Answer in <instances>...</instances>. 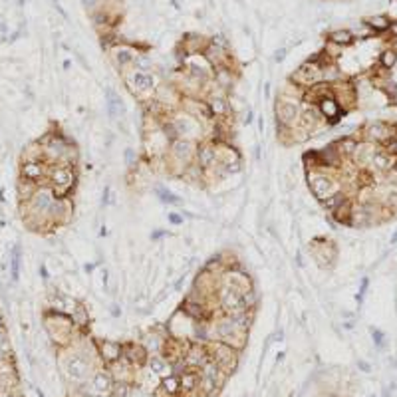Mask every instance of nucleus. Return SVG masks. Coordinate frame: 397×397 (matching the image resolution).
Listing matches in <instances>:
<instances>
[{
    "label": "nucleus",
    "instance_id": "1",
    "mask_svg": "<svg viewBox=\"0 0 397 397\" xmlns=\"http://www.w3.org/2000/svg\"><path fill=\"white\" fill-rule=\"evenodd\" d=\"M42 328L46 332L48 341L52 343L56 350H66L70 347L82 332L74 326L68 314L52 312V310H42Z\"/></svg>",
    "mask_w": 397,
    "mask_h": 397
},
{
    "label": "nucleus",
    "instance_id": "2",
    "mask_svg": "<svg viewBox=\"0 0 397 397\" xmlns=\"http://www.w3.org/2000/svg\"><path fill=\"white\" fill-rule=\"evenodd\" d=\"M306 175V183L308 189L312 193V197L316 201H324L330 195H334L336 191L343 189L341 183V175L340 171H330V169H312V171H304Z\"/></svg>",
    "mask_w": 397,
    "mask_h": 397
},
{
    "label": "nucleus",
    "instance_id": "3",
    "mask_svg": "<svg viewBox=\"0 0 397 397\" xmlns=\"http://www.w3.org/2000/svg\"><path fill=\"white\" fill-rule=\"evenodd\" d=\"M119 76H121V80H123L125 89H127L135 99H139L141 104L147 102V99H151V97L155 95L157 85L161 84V82L155 78L153 72H139V70H133V68L121 72Z\"/></svg>",
    "mask_w": 397,
    "mask_h": 397
},
{
    "label": "nucleus",
    "instance_id": "4",
    "mask_svg": "<svg viewBox=\"0 0 397 397\" xmlns=\"http://www.w3.org/2000/svg\"><path fill=\"white\" fill-rule=\"evenodd\" d=\"M80 173L72 165H50L48 167V187L56 197H74L78 189Z\"/></svg>",
    "mask_w": 397,
    "mask_h": 397
},
{
    "label": "nucleus",
    "instance_id": "5",
    "mask_svg": "<svg viewBox=\"0 0 397 397\" xmlns=\"http://www.w3.org/2000/svg\"><path fill=\"white\" fill-rule=\"evenodd\" d=\"M308 253L322 270H332L338 262V244L332 238L326 236H316L308 242Z\"/></svg>",
    "mask_w": 397,
    "mask_h": 397
},
{
    "label": "nucleus",
    "instance_id": "6",
    "mask_svg": "<svg viewBox=\"0 0 397 397\" xmlns=\"http://www.w3.org/2000/svg\"><path fill=\"white\" fill-rule=\"evenodd\" d=\"M167 119H169V123H171L177 137L191 139V141H197V143L205 139V129H203L201 121H197L195 117L183 113L181 110H175Z\"/></svg>",
    "mask_w": 397,
    "mask_h": 397
},
{
    "label": "nucleus",
    "instance_id": "7",
    "mask_svg": "<svg viewBox=\"0 0 397 397\" xmlns=\"http://www.w3.org/2000/svg\"><path fill=\"white\" fill-rule=\"evenodd\" d=\"M207 347H209L211 362H215L225 375H230L238 368V356H240V352H236L234 347H230V345H227V343H223L219 340L209 341Z\"/></svg>",
    "mask_w": 397,
    "mask_h": 397
},
{
    "label": "nucleus",
    "instance_id": "8",
    "mask_svg": "<svg viewBox=\"0 0 397 397\" xmlns=\"http://www.w3.org/2000/svg\"><path fill=\"white\" fill-rule=\"evenodd\" d=\"M215 153H217V163L227 171V175H238L242 171V153L238 151V147L228 143V141H215Z\"/></svg>",
    "mask_w": 397,
    "mask_h": 397
},
{
    "label": "nucleus",
    "instance_id": "9",
    "mask_svg": "<svg viewBox=\"0 0 397 397\" xmlns=\"http://www.w3.org/2000/svg\"><path fill=\"white\" fill-rule=\"evenodd\" d=\"M74 219H76L74 197H56L52 211H50V223H52L54 230L74 225Z\"/></svg>",
    "mask_w": 397,
    "mask_h": 397
},
{
    "label": "nucleus",
    "instance_id": "10",
    "mask_svg": "<svg viewBox=\"0 0 397 397\" xmlns=\"http://www.w3.org/2000/svg\"><path fill=\"white\" fill-rule=\"evenodd\" d=\"M139 52H145V50H139L135 44H131V42H123V40L108 50L110 60H112L113 68H115L119 74L125 72V70H129V68L133 66V62H135V58H137Z\"/></svg>",
    "mask_w": 397,
    "mask_h": 397
},
{
    "label": "nucleus",
    "instance_id": "11",
    "mask_svg": "<svg viewBox=\"0 0 397 397\" xmlns=\"http://www.w3.org/2000/svg\"><path fill=\"white\" fill-rule=\"evenodd\" d=\"M290 82H294L296 85H300L302 89H308L312 87L314 84H320L322 82V66L316 64L312 58H308L306 62H302L298 66L290 76H288Z\"/></svg>",
    "mask_w": 397,
    "mask_h": 397
},
{
    "label": "nucleus",
    "instance_id": "12",
    "mask_svg": "<svg viewBox=\"0 0 397 397\" xmlns=\"http://www.w3.org/2000/svg\"><path fill=\"white\" fill-rule=\"evenodd\" d=\"M274 123L286 125V127H294L300 123V102H294V99H284L276 95L274 102Z\"/></svg>",
    "mask_w": 397,
    "mask_h": 397
},
{
    "label": "nucleus",
    "instance_id": "13",
    "mask_svg": "<svg viewBox=\"0 0 397 397\" xmlns=\"http://www.w3.org/2000/svg\"><path fill=\"white\" fill-rule=\"evenodd\" d=\"M217 308H219V314H238L244 308V302H242V294L228 288V286H219V292H217Z\"/></svg>",
    "mask_w": 397,
    "mask_h": 397
},
{
    "label": "nucleus",
    "instance_id": "14",
    "mask_svg": "<svg viewBox=\"0 0 397 397\" xmlns=\"http://www.w3.org/2000/svg\"><path fill=\"white\" fill-rule=\"evenodd\" d=\"M93 345H95V354L99 358L102 366H112L113 362L121 360L123 356V345L117 340L112 338H93Z\"/></svg>",
    "mask_w": 397,
    "mask_h": 397
},
{
    "label": "nucleus",
    "instance_id": "15",
    "mask_svg": "<svg viewBox=\"0 0 397 397\" xmlns=\"http://www.w3.org/2000/svg\"><path fill=\"white\" fill-rule=\"evenodd\" d=\"M360 131H362V141H369V143H375V145H379V147H381L387 139H391V137L397 133L395 125H391V123H387V121H381V119L366 123Z\"/></svg>",
    "mask_w": 397,
    "mask_h": 397
},
{
    "label": "nucleus",
    "instance_id": "16",
    "mask_svg": "<svg viewBox=\"0 0 397 397\" xmlns=\"http://www.w3.org/2000/svg\"><path fill=\"white\" fill-rule=\"evenodd\" d=\"M221 284H223V286H228V288H232V290H236V292H240V294L253 290V288L256 286L253 274L248 272L244 266H240V268H236V270H225V272L221 274Z\"/></svg>",
    "mask_w": 397,
    "mask_h": 397
},
{
    "label": "nucleus",
    "instance_id": "17",
    "mask_svg": "<svg viewBox=\"0 0 397 397\" xmlns=\"http://www.w3.org/2000/svg\"><path fill=\"white\" fill-rule=\"evenodd\" d=\"M316 110L320 112V115H322V119H324V123H326L328 127L338 125V123L347 115V112L341 110V106L338 104V99H336L334 95L322 97L320 102L316 104Z\"/></svg>",
    "mask_w": 397,
    "mask_h": 397
},
{
    "label": "nucleus",
    "instance_id": "18",
    "mask_svg": "<svg viewBox=\"0 0 397 397\" xmlns=\"http://www.w3.org/2000/svg\"><path fill=\"white\" fill-rule=\"evenodd\" d=\"M48 167L50 165L44 161H20L18 163V177L32 181V183H38L40 187L48 185Z\"/></svg>",
    "mask_w": 397,
    "mask_h": 397
},
{
    "label": "nucleus",
    "instance_id": "19",
    "mask_svg": "<svg viewBox=\"0 0 397 397\" xmlns=\"http://www.w3.org/2000/svg\"><path fill=\"white\" fill-rule=\"evenodd\" d=\"M185 364H187V369H201L207 362H211V356H209V347L207 343H201V341H191L187 352H185Z\"/></svg>",
    "mask_w": 397,
    "mask_h": 397
},
{
    "label": "nucleus",
    "instance_id": "20",
    "mask_svg": "<svg viewBox=\"0 0 397 397\" xmlns=\"http://www.w3.org/2000/svg\"><path fill=\"white\" fill-rule=\"evenodd\" d=\"M121 345H123V356L121 358L127 360L135 369L147 366L149 354H147V350L143 347L141 341H137V340H125V341H121Z\"/></svg>",
    "mask_w": 397,
    "mask_h": 397
},
{
    "label": "nucleus",
    "instance_id": "21",
    "mask_svg": "<svg viewBox=\"0 0 397 397\" xmlns=\"http://www.w3.org/2000/svg\"><path fill=\"white\" fill-rule=\"evenodd\" d=\"M377 149H379V145L360 139V143H358V147H356V151H354L350 163H354V167H356L358 171H366V169L369 167V163H371V159H373V155H375Z\"/></svg>",
    "mask_w": 397,
    "mask_h": 397
},
{
    "label": "nucleus",
    "instance_id": "22",
    "mask_svg": "<svg viewBox=\"0 0 397 397\" xmlns=\"http://www.w3.org/2000/svg\"><path fill=\"white\" fill-rule=\"evenodd\" d=\"M195 163L205 171H209L217 163V153H215V141L213 139H203L197 143V153H195Z\"/></svg>",
    "mask_w": 397,
    "mask_h": 397
},
{
    "label": "nucleus",
    "instance_id": "23",
    "mask_svg": "<svg viewBox=\"0 0 397 397\" xmlns=\"http://www.w3.org/2000/svg\"><path fill=\"white\" fill-rule=\"evenodd\" d=\"M104 97H106V113H108V117L112 121L123 119L125 113H127V110H125L123 99L117 95V91L113 87H106V95Z\"/></svg>",
    "mask_w": 397,
    "mask_h": 397
},
{
    "label": "nucleus",
    "instance_id": "24",
    "mask_svg": "<svg viewBox=\"0 0 397 397\" xmlns=\"http://www.w3.org/2000/svg\"><path fill=\"white\" fill-rule=\"evenodd\" d=\"M89 385H91L93 395H110V391H112V387H113V377H112V373L108 371V368H106V369L93 371Z\"/></svg>",
    "mask_w": 397,
    "mask_h": 397
},
{
    "label": "nucleus",
    "instance_id": "25",
    "mask_svg": "<svg viewBox=\"0 0 397 397\" xmlns=\"http://www.w3.org/2000/svg\"><path fill=\"white\" fill-rule=\"evenodd\" d=\"M393 167H395V157L391 153H387L383 147H379L377 151H375V155H373V159H371V163H369V167H368V171L383 175V173H387Z\"/></svg>",
    "mask_w": 397,
    "mask_h": 397
},
{
    "label": "nucleus",
    "instance_id": "26",
    "mask_svg": "<svg viewBox=\"0 0 397 397\" xmlns=\"http://www.w3.org/2000/svg\"><path fill=\"white\" fill-rule=\"evenodd\" d=\"M70 320L74 322V326L78 328V332L87 334V330H89V326H91V314H89V308L80 300L78 306L74 308V312L70 314Z\"/></svg>",
    "mask_w": 397,
    "mask_h": 397
},
{
    "label": "nucleus",
    "instance_id": "27",
    "mask_svg": "<svg viewBox=\"0 0 397 397\" xmlns=\"http://www.w3.org/2000/svg\"><path fill=\"white\" fill-rule=\"evenodd\" d=\"M332 143L336 147V151L340 153V157L343 161H350L352 155H354V151H356V147H358V143H360V139L356 135H341L340 139H336Z\"/></svg>",
    "mask_w": 397,
    "mask_h": 397
},
{
    "label": "nucleus",
    "instance_id": "28",
    "mask_svg": "<svg viewBox=\"0 0 397 397\" xmlns=\"http://www.w3.org/2000/svg\"><path fill=\"white\" fill-rule=\"evenodd\" d=\"M38 183H32V181H26L22 177H16V185H14V191H16V201L18 205H24L28 203L30 198L34 197V193L38 191Z\"/></svg>",
    "mask_w": 397,
    "mask_h": 397
},
{
    "label": "nucleus",
    "instance_id": "29",
    "mask_svg": "<svg viewBox=\"0 0 397 397\" xmlns=\"http://www.w3.org/2000/svg\"><path fill=\"white\" fill-rule=\"evenodd\" d=\"M326 40H328L330 44L340 46V48H347V46H352V44L356 42V36H354V32H352L350 28H338V30L328 32V34H326Z\"/></svg>",
    "mask_w": 397,
    "mask_h": 397
},
{
    "label": "nucleus",
    "instance_id": "30",
    "mask_svg": "<svg viewBox=\"0 0 397 397\" xmlns=\"http://www.w3.org/2000/svg\"><path fill=\"white\" fill-rule=\"evenodd\" d=\"M147 369H149V373L159 375V377L171 375V364H169L165 358H161L159 354H157V356H149V360H147Z\"/></svg>",
    "mask_w": 397,
    "mask_h": 397
},
{
    "label": "nucleus",
    "instance_id": "31",
    "mask_svg": "<svg viewBox=\"0 0 397 397\" xmlns=\"http://www.w3.org/2000/svg\"><path fill=\"white\" fill-rule=\"evenodd\" d=\"M347 198H350V195H347V191L345 189H341V191H336L334 195H330L328 198H324V201H320V207L328 213V215H332L338 207H341Z\"/></svg>",
    "mask_w": 397,
    "mask_h": 397
},
{
    "label": "nucleus",
    "instance_id": "32",
    "mask_svg": "<svg viewBox=\"0 0 397 397\" xmlns=\"http://www.w3.org/2000/svg\"><path fill=\"white\" fill-rule=\"evenodd\" d=\"M153 195L159 198L163 205H169V207H181L183 205V198L179 195H175L171 189L163 187V185H155L153 187Z\"/></svg>",
    "mask_w": 397,
    "mask_h": 397
},
{
    "label": "nucleus",
    "instance_id": "33",
    "mask_svg": "<svg viewBox=\"0 0 397 397\" xmlns=\"http://www.w3.org/2000/svg\"><path fill=\"white\" fill-rule=\"evenodd\" d=\"M20 161H44V151H42V145L38 143V139H32L30 143H26L22 147Z\"/></svg>",
    "mask_w": 397,
    "mask_h": 397
},
{
    "label": "nucleus",
    "instance_id": "34",
    "mask_svg": "<svg viewBox=\"0 0 397 397\" xmlns=\"http://www.w3.org/2000/svg\"><path fill=\"white\" fill-rule=\"evenodd\" d=\"M364 24H366L373 34H381V32H387V30H389L391 20H389V16H385V14H375V16L366 18Z\"/></svg>",
    "mask_w": 397,
    "mask_h": 397
},
{
    "label": "nucleus",
    "instance_id": "35",
    "mask_svg": "<svg viewBox=\"0 0 397 397\" xmlns=\"http://www.w3.org/2000/svg\"><path fill=\"white\" fill-rule=\"evenodd\" d=\"M179 381H181V391H197L198 389V371L197 369H187L179 375Z\"/></svg>",
    "mask_w": 397,
    "mask_h": 397
},
{
    "label": "nucleus",
    "instance_id": "36",
    "mask_svg": "<svg viewBox=\"0 0 397 397\" xmlns=\"http://www.w3.org/2000/svg\"><path fill=\"white\" fill-rule=\"evenodd\" d=\"M159 387L163 389V391H167L169 395H173V397H177L179 393H181V381H179V375H167V377H161V383H159Z\"/></svg>",
    "mask_w": 397,
    "mask_h": 397
},
{
    "label": "nucleus",
    "instance_id": "37",
    "mask_svg": "<svg viewBox=\"0 0 397 397\" xmlns=\"http://www.w3.org/2000/svg\"><path fill=\"white\" fill-rule=\"evenodd\" d=\"M395 64H397V50L395 48H385L383 52L379 54V68L389 72Z\"/></svg>",
    "mask_w": 397,
    "mask_h": 397
},
{
    "label": "nucleus",
    "instance_id": "38",
    "mask_svg": "<svg viewBox=\"0 0 397 397\" xmlns=\"http://www.w3.org/2000/svg\"><path fill=\"white\" fill-rule=\"evenodd\" d=\"M242 302H244L246 310H258V306H260V292H258V288L255 286L253 290L244 292L242 294Z\"/></svg>",
    "mask_w": 397,
    "mask_h": 397
},
{
    "label": "nucleus",
    "instance_id": "39",
    "mask_svg": "<svg viewBox=\"0 0 397 397\" xmlns=\"http://www.w3.org/2000/svg\"><path fill=\"white\" fill-rule=\"evenodd\" d=\"M123 163L127 169H139V153L133 147H125L123 151Z\"/></svg>",
    "mask_w": 397,
    "mask_h": 397
},
{
    "label": "nucleus",
    "instance_id": "40",
    "mask_svg": "<svg viewBox=\"0 0 397 397\" xmlns=\"http://www.w3.org/2000/svg\"><path fill=\"white\" fill-rule=\"evenodd\" d=\"M110 397H131V385L129 383H113Z\"/></svg>",
    "mask_w": 397,
    "mask_h": 397
},
{
    "label": "nucleus",
    "instance_id": "41",
    "mask_svg": "<svg viewBox=\"0 0 397 397\" xmlns=\"http://www.w3.org/2000/svg\"><path fill=\"white\" fill-rule=\"evenodd\" d=\"M0 350H2V352H12L10 334H8L6 328H0Z\"/></svg>",
    "mask_w": 397,
    "mask_h": 397
},
{
    "label": "nucleus",
    "instance_id": "42",
    "mask_svg": "<svg viewBox=\"0 0 397 397\" xmlns=\"http://www.w3.org/2000/svg\"><path fill=\"white\" fill-rule=\"evenodd\" d=\"M167 236H171V232L169 230H165V228H157V230H153L151 234H149V238H151V242H161L163 238H167Z\"/></svg>",
    "mask_w": 397,
    "mask_h": 397
},
{
    "label": "nucleus",
    "instance_id": "43",
    "mask_svg": "<svg viewBox=\"0 0 397 397\" xmlns=\"http://www.w3.org/2000/svg\"><path fill=\"white\" fill-rule=\"evenodd\" d=\"M371 338H373V343H375L377 347H381V345L385 343V334H383L381 330H377V328H371Z\"/></svg>",
    "mask_w": 397,
    "mask_h": 397
},
{
    "label": "nucleus",
    "instance_id": "44",
    "mask_svg": "<svg viewBox=\"0 0 397 397\" xmlns=\"http://www.w3.org/2000/svg\"><path fill=\"white\" fill-rule=\"evenodd\" d=\"M38 272H40V278H42V282H44V284H48V282H50V278H52V274H50V270H48V264H46V262H42V264L38 266Z\"/></svg>",
    "mask_w": 397,
    "mask_h": 397
},
{
    "label": "nucleus",
    "instance_id": "45",
    "mask_svg": "<svg viewBox=\"0 0 397 397\" xmlns=\"http://www.w3.org/2000/svg\"><path fill=\"white\" fill-rule=\"evenodd\" d=\"M253 121H255V112H253V108H246L242 112V125H251Z\"/></svg>",
    "mask_w": 397,
    "mask_h": 397
},
{
    "label": "nucleus",
    "instance_id": "46",
    "mask_svg": "<svg viewBox=\"0 0 397 397\" xmlns=\"http://www.w3.org/2000/svg\"><path fill=\"white\" fill-rule=\"evenodd\" d=\"M169 223L173 225V227H181L183 223H185V217L183 215H179V213H169Z\"/></svg>",
    "mask_w": 397,
    "mask_h": 397
},
{
    "label": "nucleus",
    "instance_id": "47",
    "mask_svg": "<svg viewBox=\"0 0 397 397\" xmlns=\"http://www.w3.org/2000/svg\"><path fill=\"white\" fill-rule=\"evenodd\" d=\"M368 286H369V280L364 278V280H362V286H360V292H358V302H360V304L364 302V296H366V292H368Z\"/></svg>",
    "mask_w": 397,
    "mask_h": 397
},
{
    "label": "nucleus",
    "instance_id": "48",
    "mask_svg": "<svg viewBox=\"0 0 397 397\" xmlns=\"http://www.w3.org/2000/svg\"><path fill=\"white\" fill-rule=\"evenodd\" d=\"M185 278H187V274H181V276H179V278L175 280V284H173V290H177V292H179V290L183 288V284H185Z\"/></svg>",
    "mask_w": 397,
    "mask_h": 397
},
{
    "label": "nucleus",
    "instance_id": "49",
    "mask_svg": "<svg viewBox=\"0 0 397 397\" xmlns=\"http://www.w3.org/2000/svg\"><path fill=\"white\" fill-rule=\"evenodd\" d=\"M14 356H12V352H2V350H0V366H2V364H6L8 360H12Z\"/></svg>",
    "mask_w": 397,
    "mask_h": 397
},
{
    "label": "nucleus",
    "instance_id": "50",
    "mask_svg": "<svg viewBox=\"0 0 397 397\" xmlns=\"http://www.w3.org/2000/svg\"><path fill=\"white\" fill-rule=\"evenodd\" d=\"M112 316H113V318H119V316H121L119 304H112Z\"/></svg>",
    "mask_w": 397,
    "mask_h": 397
},
{
    "label": "nucleus",
    "instance_id": "51",
    "mask_svg": "<svg viewBox=\"0 0 397 397\" xmlns=\"http://www.w3.org/2000/svg\"><path fill=\"white\" fill-rule=\"evenodd\" d=\"M387 32H389V34H391V36L397 40V20H395V22H391V26H389V30H387Z\"/></svg>",
    "mask_w": 397,
    "mask_h": 397
},
{
    "label": "nucleus",
    "instance_id": "52",
    "mask_svg": "<svg viewBox=\"0 0 397 397\" xmlns=\"http://www.w3.org/2000/svg\"><path fill=\"white\" fill-rule=\"evenodd\" d=\"M284 340V330H278L274 336H272V341H282Z\"/></svg>",
    "mask_w": 397,
    "mask_h": 397
},
{
    "label": "nucleus",
    "instance_id": "53",
    "mask_svg": "<svg viewBox=\"0 0 397 397\" xmlns=\"http://www.w3.org/2000/svg\"><path fill=\"white\" fill-rule=\"evenodd\" d=\"M93 270H95V264H84V272L85 274H91Z\"/></svg>",
    "mask_w": 397,
    "mask_h": 397
},
{
    "label": "nucleus",
    "instance_id": "54",
    "mask_svg": "<svg viewBox=\"0 0 397 397\" xmlns=\"http://www.w3.org/2000/svg\"><path fill=\"white\" fill-rule=\"evenodd\" d=\"M358 368H362V371H369V364L366 362H358Z\"/></svg>",
    "mask_w": 397,
    "mask_h": 397
},
{
    "label": "nucleus",
    "instance_id": "55",
    "mask_svg": "<svg viewBox=\"0 0 397 397\" xmlns=\"http://www.w3.org/2000/svg\"><path fill=\"white\" fill-rule=\"evenodd\" d=\"M0 328H6V318L2 312H0Z\"/></svg>",
    "mask_w": 397,
    "mask_h": 397
},
{
    "label": "nucleus",
    "instance_id": "56",
    "mask_svg": "<svg viewBox=\"0 0 397 397\" xmlns=\"http://www.w3.org/2000/svg\"><path fill=\"white\" fill-rule=\"evenodd\" d=\"M0 397H16V395L10 393V391H4V393H0Z\"/></svg>",
    "mask_w": 397,
    "mask_h": 397
},
{
    "label": "nucleus",
    "instance_id": "57",
    "mask_svg": "<svg viewBox=\"0 0 397 397\" xmlns=\"http://www.w3.org/2000/svg\"><path fill=\"white\" fill-rule=\"evenodd\" d=\"M395 240H397V232H395V234L391 236V244H395Z\"/></svg>",
    "mask_w": 397,
    "mask_h": 397
}]
</instances>
